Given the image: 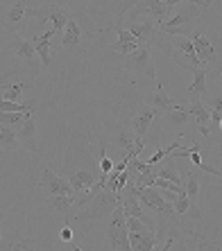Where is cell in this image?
<instances>
[{"mask_svg": "<svg viewBox=\"0 0 222 251\" xmlns=\"http://www.w3.org/2000/svg\"><path fill=\"white\" fill-rule=\"evenodd\" d=\"M152 46H157L161 52L168 54L181 68H186V70L202 68V61H199L197 54H195L193 43H191L188 36H170V34H164V32H157Z\"/></svg>", "mask_w": 222, "mask_h": 251, "instance_id": "cell-1", "label": "cell"}, {"mask_svg": "<svg viewBox=\"0 0 222 251\" xmlns=\"http://www.w3.org/2000/svg\"><path fill=\"white\" fill-rule=\"evenodd\" d=\"M118 201H120V195L113 193V190L102 188V190H98L95 195H91V199H88L86 204L82 206V210L75 215V220L80 224L107 220V217L111 215V210L118 206Z\"/></svg>", "mask_w": 222, "mask_h": 251, "instance_id": "cell-2", "label": "cell"}, {"mask_svg": "<svg viewBox=\"0 0 222 251\" xmlns=\"http://www.w3.org/2000/svg\"><path fill=\"white\" fill-rule=\"evenodd\" d=\"M199 18V7L195 5H188L186 9H179L172 18H166L164 23H159V32L170 36H188L193 32V25L195 21Z\"/></svg>", "mask_w": 222, "mask_h": 251, "instance_id": "cell-3", "label": "cell"}, {"mask_svg": "<svg viewBox=\"0 0 222 251\" xmlns=\"http://www.w3.org/2000/svg\"><path fill=\"white\" fill-rule=\"evenodd\" d=\"M123 68L127 73H139V75H147L150 79H157V66H154V59L150 54V46H143V43H139L136 50L125 54Z\"/></svg>", "mask_w": 222, "mask_h": 251, "instance_id": "cell-4", "label": "cell"}, {"mask_svg": "<svg viewBox=\"0 0 222 251\" xmlns=\"http://www.w3.org/2000/svg\"><path fill=\"white\" fill-rule=\"evenodd\" d=\"M25 14L28 16H32V18H36L39 23H53V29H55V34H61L64 32V25H66V21L70 18V14L66 12L64 7H59V5H43V7H29V9H25Z\"/></svg>", "mask_w": 222, "mask_h": 251, "instance_id": "cell-5", "label": "cell"}, {"mask_svg": "<svg viewBox=\"0 0 222 251\" xmlns=\"http://www.w3.org/2000/svg\"><path fill=\"white\" fill-rule=\"evenodd\" d=\"M127 14H132V16H139V14H150V16L159 23H164L166 18H168L170 14V7H166L164 0H139L132 9H129Z\"/></svg>", "mask_w": 222, "mask_h": 251, "instance_id": "cell-6", "label": "cell"}, {"mask_svg": "<svg viewBox=\"0 0 222 251\" xmlns=\"http://www.w3.org/2000/svg\"><path fill=\"white\" fill-rule=\"evenodd\" d=\"M127 238H129V251H152L157 249V242L161 240L154 228L132 231V233H127Z\"/></svg>", "mask_w": 222, "mask_h": 251, "instance_id": "cell-7", "label": "cell"}, {"mask_svg": "<svg viewBox=\"0 0 222 251\" xmlns=\"http://www.w3.org/2000/svg\"><path fill=\"white\" fill-rule=\"evenodd\" d=\"M105 247H107V249H113V251H129L127 226H118V224H109V222H107Z\"/></svg>", "mask_w": 222, "mask_h": 251, "instance_id": "cell-8", "label": "cell"}, {"mask_svg": "<svg viewBox=\"0 0 222 251\" xmlns=\"http://www.w3.org/2000/svg\"><path fill=\"white\" fill-rule=\"evenodd\" d=\"M16 138L18 143L23 147H28V150H34L36 152V145H34V140H36V123H34V109L32 111L25 113L23 118V123L18 125L16 129Z\"/></svg>", "mask_w": 222, "mask_h": 251, "instance_id": "cell-9", "label": "cell"}, {"mask_svg": "<svg viewBox=\"0 0 222 251\" xmlns=\"http://www.w3.org/2000/svg\"><path fill=\"white\" fill-rule=\"evenodd\" d=\"M41 188H46L50 195H70L73 193L68 179H61V176L55 175L50 168H46L41 172Z\"/></svg>", "mask_w": 222, "mask_h": 251, "instance_id": "cell-10", "label": "cell"}, {"mask_svg": "<svg viewBox=\"0 0 222 251\" xmlns=\"http://www.w3.org/2000/svg\"><path fill=\"white\" fill-rule=\"evenodd\" d=\"M157 118H161V111L159 109H154V106H150V109H143V113H139L136 118H132V131H134V136H140V138H145L147 131L152 129V123L157 120Z\"/></svg>", "mask_w": 222, "mask_h": 251, "instance_id": "cell-11", "label": "cell"}, {"mask_svg": "<svg viewBox=\"0 0 222 251\" xmlns=\"http://www.w3.org/2000/svg\"><path fill=\"white\" fill-rule=\"evenodd\" d=\"M186 111H188V116H191L195 123H197L199 134L204 136V138H209V136H211V131H209V109L204 106V102H202V100L188 102V104H186Z\"/></svg>", "mask_w": 222, "mask_h": 251, "instance_id": "cell-12", "label": "cell"}, {"mask_svg": "<svg viewBox=\"0 0 222 251\" xmlns=\"http://www.w3.org/2000/svg\"><path fill=\"white\" fill-rule=\"evenodd\" d=\"M188 39H191V43H193V50H195V54H197V59L202 61V66L211 64V59H213V54H216V48L209 43V39H206L202 32H191Z\"/></svg>", "mask_w": 222, "mask_h": 251, "instance_id": "cell-13", "label": "cell"}, {"mask_svg": "<svg viewBox=\"0 0 222 251\" xmlns=\"http://www.w3.org/2000/svg\"><path fill=\"white\" fill-rule=\"evenodd\" d=\"M53 36H55V29H48V32H43L41 36H34V39H32V46H34L36 57H39V61H41L43 68H48V66L53 64V57H50V43H53Z\"/></svg>", "mask_w": 222, "mask_h": 251, "instance_id": "cell-14", "label": "cell"}, {"mask_svg": "<svg viewBox=\"0 0 222 251\" xmlns=\"http://www.w3.org/2000/svg\"><path fill=\"white\" fill-rule=\"evenodd\" d=\"M98 175H100V170H77V172H73V175L68 176V183H70V188H73V193H84V190H88V188L95 183Z\"/></svg>", "mask_w": 222, "mask_h": 251, "instance_id": "cell-15", "label": "cell"}, {"mask_svg": "<svg viewBox=\"0 0 222 251\" xmlns=\"http://www.w3.org/2000/svg\"><path fill=\"white\" fill-rule=\"evenodd\" d=\"M127 29L132 32V36H134L136 41L143 43V46H152L154 36H157V32H159L157 23H152V21H143V23H132Z\"/></svg>", "mask_w": 222, "mask_h": 251, "instance_id": "cell-16", "label": "cell"}, {"mask_svg": "<svg viewBox=\"0 0 222 251\" xmlns=\"http://www.w3.org/2000/svg\"><path fill=\"white\" fill-rule=\"evenodd\" d=\"M191 73H193V82L186 88V93H188V100L195 102V100H202L206 93V68L202 66V68H195Z\"/></svg>", "mask_w": 222, "mask_h": 251, "instance_id": "cell-17", "label": "cell"}, {"mask_svg": "<svg viewBox=\"0 0 222 251\" xmlns=\"http://www.w3.org/2000/svg\"><path fill=\"white\" fill-rule=\"evenodd\" d=\"M75 193L70 195H50L46 199V206L48 208H53L55 213H61V215H70V210L75 208Z\"/></svg>", "mask_w": 222, "mask_h": 251, "instance_id": "cell-18", "label": "cell"}, {"mask_svg": "<svg viewBox=\"0 0 222 251\" xmlns=\"http://www.w3.org/2000/svg\"><path fill=\"white\" fill-rule=\"evenodd\" d=\"M61 34H64L61 36V48H64V50H73V48H77V43L82 41V29H80L75 18H68V21H66Z\"/></svg>", "mask_w": 222, "mask_h": 251, "instance_id": "cell-19", "label": "cell"}, {"mask_svg": "<svg viewBox=\"0 0 222 251\" xmlns=\"http://www.w3.org/2000/svg\"><path fill=\"white\" fill-rule=\"evenodd\" d=\"M181 176H184V193H186V197L191 199V204H197L199 193H202V179L191 170H184Z\"/></svg>", "mask_w": 222, "mask_h": 251, "instance_id": "cell-20", "label": "cell"}, {"mask_svg": "<svg viewBox=\"0 0 222 251\" xmlns=\"http://www.w3.org/2000/svg\"><path fill=\"white\" fill-rule=\"evenodd\" d=\"M14 52H16V57L21 59V61H25L28 66H34L36 50H34V46H32V41H28V39L16 34V39H14Z\"/></svg>", "mask_w": 222, "mask_h": 251, "instance_id": "cell-21", "label": "cell"}, {"mask_svg": "<svg viewBox=\"0 0 222 251\" xmlns=\"http://www.w3.org/2000/svg\"><path fill=\"white\" fill-rule=\"evenodd\" d=\"M145 102L150 106H154V109H159V111L164 113V111H168L170 106L175 104V102H172V100H170V95L166 93V88H164V84L161 82H157V91H154V93H150L145 98Z\"/></svg>", "mask_w": 222, "mask_h": 251, "instance_id": "cell-22", "label": "cell"}, {"mask_svg": "<svg viewBox=\"0 0 222 251\" xmlns=\"http://www.w3.org/2000/svg\"><path fill=\"white\" fill-rule=\"evenodd\" d=\"M164 161H166V165H159V175L157 176L168 179V181H172V183H184V176L179 175V158L166 156Z\"/></svg>", "mask_w": 222, "mask_h": 251, "instance_id": "cell-23", "label": "cell"}, {"mask_svg": "<svg viewBox=\"0 0 222 251\" xmlns=\"http://www.w3.org/2000/svg\"><path fill=\"white\" fill-rule=\"evenodd\" d=\"M161 116H166L170 125H175V127H184V125L191 123V116L186 111V104H172L168 111H164Z\"/></svg>", "mask_w": 222, "mask_h": 251, "instance_id": "cell-24", "label": "cell"}, {"mask_svg": "<svg viewBox=\"0 0 222 251\" xmlns=\"http://www.w3.org/2000/svg\"><path fill=\"white\" fill-rule=\"evenodd\" d=\"M134 131H132V129H127V127H120L118 129V134H116V140H113V143H116V147L118 150H120V154H127L129 150H132V145H134Z\"/></svg>", "mask_w": 222, "mask_h": 251, "instance_id": "cell-25", "label": "cell"}, {"mask_svg": "<svg viewBox=\"0 0 222 251\" xmlns=\"http://www.w3.org/2000/svg\"><path fill=\"white\" fill-rule=\"evenodd\" d=\"M0 147L5 152H14L18 147V138H16V129L7 127V125H0Z\"/></svg>", "mask_w": 222, "mask_h": 251, "instance_id": "cell-26", "label": "cell"}, {"mask_svg": "<svg viewBox=\"0 0 222 251\" xmlns=\"http://www.w3.org/2000/svg\"><path fill=\"white\" fill-rule=\"evenodd\" d=\"M25 9H28V7H25V0H16V2L9 7V12L5 14V21L18 27V25H21V21L25 18Z\"/></svg>", "mask_w": 222, "mask_h": 251, "instance_id": "cell-27", "label": "cell"}, {"mask_svg": "<svg viewBox=\"0 0 222 251\" xmlns=\"http://www.w3.org/2000/svg\"><path fill=\"white\" fill-rule=\"evenodd\" d=\"M23 88H25L23 82H16V84H12V86L2 88V100H9V102H18V98L23 95Z\"/></svg>", "mask_w": 222, "mask_h": 251, "instance_id": "cell-28", "label": "cell"}, {"mask_svg": "<svg viewBox=\"0 0 222 251\" xmlns=\"http://www.w3.org/2000/svg\"><path fill=\"white\" fill-rule=\"evenodd\" d=\"M164 2L170 9L175 5H179V2H184V5H195V7H199V9H209V7L213 5V0H164Z\"/></svg>", "mask_w": 222, "mask_h": 251, "instance_id": "cell-29", "label": "cell"}, {"mask_svg": "<svg viewBox=\"0 0 222 251\" xmlns=\"http://www.w3.org/2000/svg\"><path fill=\"white\" fill-rule=\"evenodd\" d=\"M98 170H100V175H109L111 170H113V161L107 156L105 145H100V163H98Z\"/></svg>", "mask_w": 222, "mask_h": 251, "instance_id": "cell-30", "label": "cell"}, {"mask_svg": "<svg viewBox=\"0 0 222 251\" xmlns=\"http://www.w3.org/2000/svg\"><path fill=\"white\" fill-rule=\"evenodd\" d=\"M188 206H191V199L186 197V193H181V195H177V199L172 201V208H175V213L177 215H184L188 210Z\"/></svg>", "mask_w": 222, "mask_h": 251, "instance_id": "cell-31", "label": "cell"}, {"mask_svg": "<svg viewBox=\"0 0 222 251\" xmlns=\"http://www.w3.org/2000/svg\"><path fill=\"white\" fill-rule=\"evenodd\" d=\"M139 48V43H123V41H116L111 43L109 50H113V52H120V54H129L132 50H136Z\"/></svg>", "mask_w": 222, "mask_h": 251, "instance_id": "cell-32", "label": "cell"}, {"mask_svg": "<svg viewBox=\"0 0 222 251\" xmlns=\"http://www.w3.org/2000/svg\"><path fill=\"white\" fill-rule=\"evenodd\" d=\"M209 120L213 123V127H220L222 125V109H218V106H213V109H209Z\"/></svg>", "mask_w": 222, "mask_h": 251, "instance_id": "cell-33", "label": "cell"}, {"mask_svg": "<svg viewBox=\"0 0 222 251\" xmlns=\"http://www.w3.org/2000/svg\"><path fill=\"white\" fill-rule=\"evenodd\" d=\"M59 238H61V242H70L73 240V228L66 224L64 228H61V233H59Z\"/></svg>", "mask_w": 222, "mask_h": 251, "instance_id": "cell-34", "label": "cell"}, {"mask_svg": "<svg viewBox=\"0 0 222 251\" xmlns=\"http://www.w3.org/2000/svg\"><path fill=\"white\" fill-rule=\"evenodd\" d=\"M159 193H161V197H164L166 201H170V204L177 199V193H172V190H161V188H159Z\"/></svg>", "mask_w": 222, "mask_h": 251, "instance_id": "cell-35", "label": "cell"}, {"mask_svg": "<svg viewBox=\"0 0 222 251\" xmlns=\"http://www.w3.org/2000/svg\"><path fill=\"white\" fill-rule=\"evenodd\" d=\"M113 170H116V172H123V170H127V163H125V161H120V163H113Z\"/></svg>", "mask_w": 222, "mask_h": 251, "instance_id": "cell-36", "label": "cell"}, {"mask_svg": "<svg viewBox=\"0 0 222 251\" xmlns=\"http://www.w3.org/2000/svg\"><path fill=\"white\" fill-rule=\"evenodd\" d=\"M2 222H5V215H2V213H0V224H2Z\"/></svg>", "mask_w": 222, "mask_h": 251, "instance_id": "cell-37", "label": "cell"}, {"mask_svg": "<svg viewBox=\"0 0 222 251\" xmlns=\"http://www.w3.org/2000/svg\"><path fill=\"white\" fill-rule=\"evenodd\" d=\"M0 240H2V233H0Z\"/></svg>", "mask_w": 222, "mask_h": 251, "instance_id": "cell-38", "label": "cell"}]
</instances>
